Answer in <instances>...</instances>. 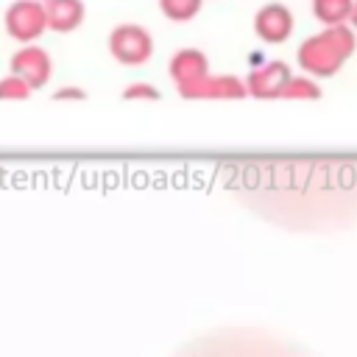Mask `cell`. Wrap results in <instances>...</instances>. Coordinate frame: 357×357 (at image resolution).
<instances>
[{
  "label": "cell",
  "mask_w": 357,
  "mask_h": 357,
  "mask_svg": "<svg viewBox=\"0 0 357 357\" xmlns=\"http://www.w3.org/2000/svg\"><path fill=\"white\" fill-rule=\"evenodd\" d=\"M109 53L126 67H139L153 53V36L137 22H123L109 33Z\"/></svg>",
  "instance_id": "obj_1"
},
{
  "label": "cell",
  "mask_w": 357,
  "mask_h": 357,
  "mask_svg": "<svg viewBox=\"0 0 357 357\" xmlns=\"http://www.w3.org/2000/svg\"><path fill=\"white\" fill-rule=\"evenodd\" d=\"M6 31L14 42L28 45L36 42L45 31H47V14H45V3L42 0H14L6 8Z\"/></svg>",
  "instance_id": "obj_2"
},
{
  "label": "cell",
  "mask_w": 357,
  "mask_h": 357,
  "mask_svg": "<svg viewBox=\"0 0 357 357\" xmlns=\"http://www.w3.org/2000/svg\"><path fill=\"white\" fill-rule=\"evenodd\" d=\"M11 73H17L20 78H25L31 84V89H42L50 81L53 61H50V56H47L45 47L28 42V45H22L11 56Z\"/></svg>",
  "instance_id": "obj_3"
},
{
  "label": "cell",
  "mask_w": 357,
  "mask_h": 357,
  "mask_svg": "<svg viewBox=\"0 0 357 357\" xmlns=\"http://www.w3.org/2000/svg\"><path fill=\"white\" fill-rule=\"evenodd\" d=\"M243 92L245 89L237 78H220V75H209V73L178 86V95L187 100H192V98H231V95H243Z\"/></svg>",
  "instance_id": "obj_4"
},
{
  "label": "cell",
  "mask_w": 357,
  "mask_h": 357,
  "mask_svg": "<svg viewBox=\"0 0 357 357\" xmlns=\"http://www.w3.org/2000/svg\"><path fill=\"white\" fill-rule=\"evenodd\" d=\"M47 31L70 33L84 22V3L81 0H45Z\"/></svg>",
  "instance_id": "obj_5"
},
{
  "label": "cell",
  "mask_w": 357,
  "mask_h": 357,
  "mask_svg": "<svg viewBox=\"0 0 357 357\" xmlns=\"http://www.w3.org/2000/svg\"><path fill=\"white\" fill-rule=\"evenodd\" d=\"M167 70H170V78L176 81V86L190 84V81L201 78L204 73H209L206 70V56L201 50H195V47H184V50L173 53Z\"/></svg>",
  "instance_id": "obj_6"
},
{
  "label": "cell",
  "mask_w": 357,
  "mask_h": 357,
  "mask_svg": "<svg viewBox=\"0 0 357 357\" xmlns=\"http://www.w3.org/2000/svg\"><path fill=\"white\" fill-rule=\"evenodd\" d=\"M290 31V14L282 8V6H268L259 11L257 17V33L268 42H276V39H284Z\"/></svg>",
  "instance_id": "obj_7"
},
{
  "label": "cell",
  "mask_w": 357,
  "mask_h": 357,
  "mask_svg": "<svg viewBox=\"0 0 357 357\" xmlns=\"http://www.w3.org/2000/svg\"><path fill=\"white\" fill-rule=\"evenodd\" d=\"M201 6L204 0H159V8L170 22H190L201 11Z\"/></svg>",
  "instance_id": "obj_8"
},
{
  "label": "cell",
  "mask_w": 357,
  "mask_h": 357,
  "mask_svg": "<svg viewBox=\"0 0 357 357\" xmlns=\"http://www.w3.org/2000/svg\"><path fill=\"white\" fill-rule=\"evenodd\" d=\"M31 92H33L31 84L17 73H8L6 78H0V100H25Z\"/></svg>",
  "instance_id": "obj_9"
},
{
  "label": "cell",
  "mask_w": 357,
  "mask_h": 357,
  "mask_svg": "<svg viewBox=\"0 0 357 357\" xmlns=\"http://www.w3.org/2000/svg\"><path fill=\"white\" fill-rule=\"evenodd\" d=\"M123 98L126 100H159V89L153 84H145V81H134L123 89Z\"/></svg>",
  "instance_id": "obj_10"
},
{
  "label": "cell",
  "mask_w": 357,
  "mask_h": 357,
  "mask_svg": "<svg viewBox=\"0 0 357 357\" xmlns=\"http://www.w3.org/2000/svg\"><path fill=\"white\" fill-rule=\"evenodd\" d=\"M70 98H84V89H78V86H67V89H59L56 92V100H70Z\"/></svg>",
  "instance_id": "obj_11"
},
{
  "label": "cell",
  "mask_w": 357,
  "mask_h": 357,
  "mask_svg": "<svg viewBox=\"0 0 357 357\" xmlns=\"http://www.w3.org/2000/svg\"><path fill=\"white\" fill-rule=\"evenodd\" d=\"M42 3H45V0H42Z\"/></svg>",
  "instance_id": "obj_12"
}]
</instances>
